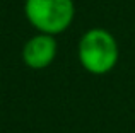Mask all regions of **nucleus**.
Wrapping results in <instances>:
<instances>
[{
	"mask_svg": "<svg viewBox=\"0 0 135 133\" xmlns=\"http://www.w3.org/2000/svg\"><path fill=\"white\" fill-rule=\"evenodd\" d=\"M24 12L38 33L56 36L70 27L75 5L72 0H26Z\"/></svg>",
	"mask_w": 135,
	"mask_h": 133,
	"instance_id": "f03ea898",
	"label": "nucleus"
},
{
	"mask_svg": "<svg viewBox=\"0 0 135 133\" xmlns=\"http://www.w3.org/2000/svg\"><path fill=\"white\" fill-rule=\"evenodd\" d=\"M77 53L80 65L92 75L111 72L120 57L115 36L103 27H92L82 34Z\"/></svg>",
	"mask_w": 135,
	"mask_h": 133,
	"instance_id": "f257e3e1",
	"label": "nucleus"
},
{
	"mask_svg": "<svg viewBox=\"0 0 135 133\" xmlns=\"http://www.w3.org/2000/svg\"><path fill=\"white\" fill-rule=\"evenodd\" d=\"M56 44L55 36L45 33H38L22 48V62L33 70H43L51 65V62L56 57Z\"/></svg>",
	"mask_w": 135,
	"mask_h": 133,
	"instance_id": "7ed1b4c3",
	"label": "nucleus"
}]
</instances>
